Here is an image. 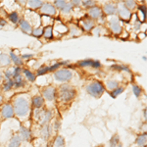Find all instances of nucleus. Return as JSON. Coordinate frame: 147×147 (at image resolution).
Returning <instances> with one entry per match:
<instances>
[{"instance_id": "1", "label": "nucleus", "mask_w": 147, "mask_h": 147, "mask_svg": "<svg viewBox=\"0 0 147 147\" xmlns=\"http://www.w3.org/2000/svg\"><path fill=\"white\" fill-rule=\"evenodd\" d=\"M14 109L15 117L19 118L21 121H25V119L30 116V100L28 95H17L12 99L11 102Z\"/></svg>"}, {"instance_id": "2", "label": "nucleus", "mask_w": 147, "mask_h": 147, "mask_svg": "<svg viewBox=\"0 0 147 147\" xmlns=\"http://www.w3.org/2000/svg\"><path fill=\"white\" fill-rule=\"evenodd\" d=\"M76 95H77L76 89L72 85L68 84L60 85L58 90H57V96H58L59 101L63 102V103H69V102L74 100Z\"/></svg>"}, {"instance_id": "3", "label": "nucleus", "mask_w": 147, "mask_h": 147, "mask_svg": "<svg viewBox=\"0 0 147 147\" xmlns=\"http://www.w3.org/2000/svg\"><path fill=\"white\" fill-rule=\"evenodd\" d=\"M53 118V114L52 111L50 110H46L44 108L41 109H34V119L36 121L37 124L40 127L44 125H47L50 123V121Z\"/></svg>"}, {"instance_id": "4", "label": "nucleus", "mask_w": 147, "mask_h": 147, "mask_svg": "<svg viewBox=\"0 0 147 147\" xmlns=\"http://www.w3.org/2000/svg\"><path fill=\"white\" fill-rule=\"evenodd\" d=\"M85 89H86V92L89 95L95 97V98H99L105 91V86H104L103 82H101L100 80H93L85 86Z\"/></svg>"}, {"instance_id": "5", "label": "nucleus", "mask_w": 147, "mask_h": 147, "mask_svg": "<svg viewBox=\"0 0 147 147\" xmlns=\"http://www.w3.org/2000/svg\"><path fill=\"white\" fill-rule=\"evenodd\" d=\"M107 26L111 32L114 34H122V24H121V20L117 16H111L107 21Z\"/></svg>"}, {"instance_id": "6", "label": "nucleus", "mask_w": 147, "mask_h": 147, "mask_svg": "<svg viewBox=\"0 0 147 147\" xmlns=\"http://www.w3.org/2000/svg\"><path fill=\"white\" fill-rule=\"evenodd\" d=\"M53 77H54V80H57V82H69V80L73 78V73H72V71H70L69 69L63 68V69H59L56 72H54Z\"/></svg>"}, {"instance_id": "7", "label": "nucleus", "mask_w": 147, "mask_h": 147, "mask_svg": "<svg viewBox=\"0 0 147 147\" xmlns=\"http://www.w3.org/2000/svg\"><path fill=\"white\" fill-rule=\"evenodd\" d=\"M14 117H15V113L11 103H5L0 107V121L13 119Z\"/></svg>"}, {"instance_id": "8", "label": "nucleus", "mask_w": 147, "mask_h": 147, "mask_svg": "<svg viewBox=\"0 0 147 147\" xmlns=\"http://www.w3.org/2000/svg\"><path fill=\"white\" fill-rule=\"evenodd\" d=\"M117 14H118V18L121 21H125V22H129L130 21V19L132 17V13L131 11H129L123 2L117 4Z\"/></svg>"}, {"instance_id": "9", "label": "nucleus", "mask_w": 147, "mask_h": 147, "mask_svg": "<svg viewBox=\"0 0 147 147\" xmlns=\"http://www.w3.org/2000/svg\"><path fill=\"white\" fill-rule=\"evenodd\" d=\"M41 93L43 99L47 101H54L57 97V90L55 87L52 86V85H48V86L44 87L42 89Z\"/></svg>"}, {"instance_id": "10", "label": "nucleus", "mask_w": 147, "mask_h": 147, "mask_svg": "<svg viewBox=\"0 0 147 147\" xmlns=\"http://www.w3.org/2000/svg\"><path fill=\"white\" fill-rule=\"evenodd\" d=\"M39 12L42 14V15H46V16H55L57 14V9L54 7V5L52 3H49V2H43L42 6L40 7Z\"/></svg>"}, {"instance_id": "11", "label": "nucleus", "mask_w": 147, "mask_h": 147, "mask_svg": "<svg viewBox=\"0 0 147 147\" xmlns=\"http://www.w3.org/2000/svg\"><path fill=\"white\" fill-rule=\"evenodd\" d=\"M95 27V22L88 17H84L80 20V28L82 32H91L92 28Z\"/></svg>"}, {"instance_id": "12", "label": "nucleus", "mask_w": 147, "mask_h": 147, "mask_svg": "<svg viewBox=\"0 0 147 147\" xmlns=\"http://www.w3.org/2000/svg\"><path fill=\"white\" fill-rule=\"evenodd\" d=\"M52 134H53V127L50 124H47L44 125H41L39 129V136L43 140H48L51 138Z\"/></svg>"}, {"instance_id": "13", "label": "nucleus", "mask_w": 147, "mask_h": 147, "mask_svg": "<svg viewBox=\"0 0 147 147\" xmlns=\"http://www.w3.org/2000/svg\"><path fill=\"white\" fill-rule=\"evenodd\" d=\"M102 14H103L102 8L98 5H95V6L91 7V8L87 9V17L90 18L91 20H93L94 22L98 20Z\"/></svg>"}, {"instance_id": "14", "label": "nucleus", "mask_w": 147, "mask_h": 147, "mask_svg": "<svg viewBox=\"0 0 147 147\" xmlns=\"http://www.w3.org/2000/svg\"><path fill=\"white\" fill-rule=\"evenodd\" d=\"M102 12L105 16H116L117 14V4L113 2L105 3L102 8Z\"/></svg>"}, {"instance_id": "15", "label": "nucleus", "mask_w": 147, "mask_h": 147, "mask_svg": "<svg viewBox=\"0 0 147 147\" xmlns=\"http://www.w3.org/2000/svg\"><path fill=\"white\" fill-rule=\"evenodd\" d=\"M18 134L20 136L22 141H30L32 137V134L30 129H28L26 125H21L20 129H19Z\"/></svg>"}, {"instance_id": "16", "label": "nucleus", "mask_w": 147, "mask_h": 147, "mask_svg": "<svg viewBox=\"0 0 147 147\" xmlns=\"http://www.w3.org/2000/svg\"><path fill=\"white\" fill-rule=\"evenodd\" d=\"M80 67H90L93 69H99L101 68V63L99 61L92 60V59H85V60L80 61L78 63Z\"/></svg>"}, {"instance_id": "17", "label": "nucleus", "mask_w": 147, "mask_h": 147, "mask_svg": "<svg viewBox=\"0 0 147 147\" xmlns=\"http://www.w3.org/2000/svg\"><path fill=\"white\" fill-rule=\"evenodd\" d=\"M30 105H32L34 109L44 108V105H45V100H44L43 97H42L41 95L34 96L32 98V100H30Z\"/></svg>"}, {"instance_id": "18", "label": "nucleus", "mask_w": 147, "mask_h": 147, "mask_svg": "<svg viewBox=\"0 0 147 147\" xmlns=\"http://www.w3.org/2000/svg\"><path fill=\"white\" fill-rule=\"evenodd\" d=\"M19 28L25 34H32V30L34 28L32 24L28 22V20H26V19H21L20 22H19Z\"/></svg>"}, {"instance_id": "19", "label": "nucleus", "mask_w": 147, "mask_h": 147, "mask_svg": "<svg viewBox=\"0 0 147 147\" xmlns=\"http://www.w3.org/2000/svg\"><path fill=\"white\" fill-rule=\"evenodd\" d=\"M21 145H22V139L18 134V132H16L11 136L10 140L7 144V147H21Z\"/></svg>"}, {"instance_id": "20", "label": "nucleus", "mask_w": 147, "mask_h": 147, "mask_svg": "<svg viewBox=\"0 0 147 147\" xmlns=\"http://www.w3.org/2000/svg\"><path fill=\"white\" fill-rule=\"evenodd\" d=\"M9 57H10V59H11V62H13L14 64H15L16 67H22V66L24 65V61L22 60L21 56H18L13 50L10 52Z\"/></svg>"}, {"instance_id": "21", "label": "nucleus", "mask_w": 147, "mask_h": 147, "mask_svg": "<svg viewBox=\"0 0 147 147\" xmlns=\"http://www.w3.org/2000/svg\"><path fill=\"white\" fill-rule=\"evenodd\" d=\"M65 138L62 136H56L53 138V140H52L50 147H65Z\"/></svg>"}, {"instance_id": "22", "label": "nucleus", "mask_w": 147, "mask_h": 147, "mask_svg": "<svg viewBox=\"0 0 147 147\" xmlns=\"http://www.w3.org/2000/svg\"><path fill=\"white\" fill-rule=\"evenodd\" d=\"M82 30L77 25H71L68 28V34H70L71 36H79L82 34Z\"/></svg>"}, {"instance_id": "23", "label": "nucleus", "mask_w": 147, "mask_h": 147, "mask_svg": "<svg viewBox=\"0 0 147 147\" xmlns=\"http://www.w3.org/2000/svg\"><path fill=\"white\" fill-rule=\"evenodd\" d=\"M136 143L139 147H145L146 146V143H147V134H146V131H144L143 134H138V136H137Z\"/></svg>"}, {"instance_id": "24", "label": "nucleus", "mask_w": 147, "mask_h": 147, "mask_svg": "<svg viewBox=\"0 0 147 147\" xmlns=\"http://www.w3.org/2000/svg\"><path fill=\"white\" fill-rule=\"evenodd\" d=\"M11 59L8 54L0 53V67H8L11 65Z\"/></svg>"}, {"instance_id": "25", "label": "nucleus", "mask_w": 147, "mask_h": 147, "mask_svg": "<svg viewBox=\"0 0 147 147\" xmlns=\"http://www.w3.org/2000/svg\"><path fill=\"white\" fill-rule=\"evenodd\" d=\"M26 4L30 9L36 10V9H40V7L43 4V1H41V0H28Z\"/></svg>"}, {"instance_id": "26", "label": "nucleus", "mask_w": 147, "mask_h": 147, "mask_svg": "<svg viewBox=\"0 0 147 147\" xmlns=\"http://www.w3.org/2000/svg\"><path fill=\"white\" fill-rule=\"evenodd\" d=\"M137 13L136 14H139L140 13V16H138L137 17V19H138L139 21H140L141 23L145 22L146 20V6L145 5H139L138 7H137Z\"/></svg>"}, {"instance_id": "27", "label": "nucleus", "mask_w": 147, "mask_h": 147, "mask_svg": "<svg viewBox=\"0 0 147 147\" xmlns=\"http://www.w3.org/2000/svg\"><path fill=\"white\" fill-rule=\"evenodd\" d=\"M23 75L26 77V79H27L28 82H34L35 80H36V76L34 75V73L32 72V71H30L28 69H24L22 71Z\"/></svg>"}, {"instance_id": "28", "label": "nucleus", "mask_w": 147, "mask_h": 147, "mask_svg": "<svg viewBox=\"0 0 147 147\" xmlns=\"http://www.w3.org/2000/svg\"><path fill=\"white\" fill-rule=\"evenodd\" d=\"M104 86H105V89H107V90L111 92L119 86V82L115 80H109L106 82V84L104 85Z\"/></svg>"}, {"instance_id": "29", "label": "nucleus", "mask_w": 147, "mask_h": 147, "mask_svg": "<svg viewBox=\"0 0 147 147\" xmlns=\"http://www.w3.org/2000/svg\"><path fill=\"white\" fill-rule=\"evenodd\" d=\"M12 80H13V82H14V86L17 87V88H21V87H24L26 85V82H25V80L23 79L22 75L17 76V77Z\"/></svg>"}, {"instance_id": "30", "label": "nucleus", "mask_w": 147, "mask_h": 147, "mask_svg": "<svg viewBox=\"0 0 147 147\" xmlns=\"http://www.w3.org/2000/svg\"><path fill=\"white\" fill-rule=\"evenodd\" d=\"M42 36L45 39H52L53 38V27L48 26V27L43 28V34Z\"/></svg>"}, {"instance_id": "31", "label": "nucleus", "mask_w": 147, "mask_h": 147, "mask_svg": "<svg viewBox=\"0 0 147 147\" xmlns=\"http://www.w3.org/2000/svg\"><path fill=\"white\" fill-rule=\"evenodd\" d=\"M8 19H9V21H10L11 23H13V24H19V22H20V15H19V13L18 12H16V11H14V12H11L10 14H8Z\"/></svg>"}, {"instance_id": "32", "label": "nucleus", "mask_w": 147, "mask_h": 147, "mask_svg": "<svg viewBox=\"0 0 147 147\" xmlns=\"http://www.w3.org/2000/svg\"><path fill=\"white\" fill-rule=\"evenodd\" d=\"M14 87V82L13 80H5L3 82V86H2V90L4 92L10 91Z\"/></svg>"}, {"instance_id": "33", "label": "nucleus", "mask_w": 147, "mask_h": 147, "mask_svg": "<svg viewBox=\"0 0 147 147\" xmlns=\"http://www.w3.org/2000/svg\"><path fill=\"white\" fill-rule=\"evenodd\" d=\"M69 63V61H62V62H57L53 65H51L50 67H48V72H56L57 70H59V68L63 65H67Z\"/></svg>"}, {"instance_id": "34", "label": "nucleus", "mask_w": 147, "mask_h": 147, "mask_svg": "<svg viewBox=\"0 0 147 147\" xmlns=\"http://www.w3.org/2000/svg\"><path fill=\"white\" fill-rule=\"evenodd\" d=\"M73 5L70 3V2H67V4L65 5V7H64L63 9H61L60 12H61V14L64 16H67V15H70L71 13H72V11H73Z\"/></svg>"}, {"instance_id": "35", "label": "nucleus", "mask_w": 147, "mask_h": 147, "mask_svg": "<svg viewBox=\"0 0 147 147\" xmlns=\"http://www.w3.org/2000/svg\"><path fill=\"white\" fill-rule=\"evenodd\" d=\"M32 35H34V37H41L42 34H43V27H37V28H32Z\"/></svg>"}, {"instance_id": "36", "label": "nucleus", "mask_w": 147, "mask_h": 147, "mask_svg": "<svg viewBox=\"0 0 147 147\" xmlns=\"http://www.w3.org/2000/svg\"><path fill=\"white\" fill-rule=\"evenodd\" d=\"M125 90V87L124 86H118L116 89H114L113 91L110 92V95L112 98H117L118 96L120 95V94H122L123 92Z\"/></svg>"}, {"instance_id": "37", "label": "nucleus", "mask_w": 147, "mask_h": 147, "mask_svg": "<svg viewBox=\"0 0 147 147\" xmlns=\"http://www.w3.org/2000/svg\"><path fill=\"white\" fill-rule=\"evenodd\" d=\"M123 3H124V5L127 7L129 11H132L134 9H136V7L137 6L136 2L134 1V0H127V1H124Z\"/></svg>"}, {"instance_id": "38", "label": "nucleus", "mask_w": 147, "mask_h": 147, "mask_svg": "<svg viewBox=\"0 0 147 147\" xmlns=\"http://www.w3.org/2000/svg\"><path fill=\"white\" fill-rule=\"evenodd\" d=\"M119 143H121L120 136H118V134L112 136V137H111V139H110V147H117Z\"/></svg>"}, {"instance_id": "39", "label": "nucleus", "mask_w": 147, "mask_h": 147, "mask_svg": "<svg viewBox=\"0 0 147 147\" xmlns=\"http://www.w3.org/2000/svg\"><path fill=\"white\" fill-rule=\"evenodd\" d=\"M54 3H52L54 5L56 9H59V10H61V9H63L65 5L67 4V1H65V0H55V1H53Z\"/></svg>"}, {"instance_id": "40", "label": "nucleus", "mask_w": 147, "mask_h": 147, "mask_svg": "<svg viewBox=\"0 0 147 147\" xmlns=\"http://www.w3.org/2000/svg\"><path fill=\"white\" fill-rule=\"evenodd\" d=\"M82 5L84 6V8L89 9V8H91V7L96 5V1H94V0H82Z\"/></svg>"}, {"instance_id": "41", "label": "nucleus", "mask_w": 147, "mask_h": 147, "mask_svg": "<svg viewBox=\"0 0 147 147\" xmlns=\"http://www.w3.org/2000/svg\"><path fill=\"white\" fill-rule=\"evenodd\" d=\"M103 27L102 26H95L93 28H92V30H91V34H93V35H101L102 34H103Z\"/></svg>"}, {"instance_id": "42", "label": "nucleus", "mask_w": 147, "mask_h": 147, "mask_svg": "<svg viewBox=\"0 0 147 147\" xmlns=\"http://www.w3.org/2000/svg\"><path fill=\"white\" fill-rule=\"evenodd\" d=\"M111 69H115V70H118V71H125V72L130 73L129 68L125 65H113V66H111Z\"/></svg>"}, {"instance_id": "43", "label": "nucleus", "mask_w": 147, "mask_h": 147, "mask_svg": "<svg viewBox=\"0 0 147 147\" xmlns=\"http://www.w3.org/2000/svg\"><path fill=\"white\" fill-rule=\"evenodd\" d=\"M48 73V66H42V67H40L38 70H37L36 72V75L37 77H39V76H44L46 75V74Z\"/></svg>"}, {"instance_id": "44", "label": "nucleus", "mask_w": 147, "mask_h": 147, "mask_svg": "<svg viewBox=\"0 0 147 147\" xmlns=\"http://www.w3.org/2000/svg\"><path fill=\"white\" fill-rule=\"evenodd\" d=\"M132 92H134V94L136 95V97H139L142 93V89L140 86H138V85L134 84L132 85Z\"/></svg>"}, {"instance_id": "45", "label": "nucleus", "mask_w": 147, "mask_h": 147, "mask_svg": "<svg viewBox=\"0 0 147 147\" xmlns=\"http://www.w3.org/2000/svg\"><path fill=\"white\" fill-rule=\"evenodd\" d=\"M4 78H5V80H12V78H13V68L7 69L4 72Z\"/></svg>"}, {"instance_id": "46", "label": "nucleus", "mask_w": 147, "mask_h": 147, "mask_svg": "<svg viewBox=\"0 0 147 147\" xmlns=\"http://www.w3.org/2000/svg\"><path fill=\"white\" fill-rule=\"evenodd\" d=\"M22 71H23L22 67H14L13 68V78H12V79L16 78L17 76L22 75Z\"/></svg>"}, {"instance_id": "47", "label": "nucleus", "mask_w": 147, "mask_h": 147, "mask_svg": "<svg viewBox=\"0 0 147 147\" xmlns=\"http://www.w3.org/2000/svg\"><path fill=\"white\" fill-rule=\"evenodd\" d=\"M106 21H107V18H106V16L104 15V14H102V15L100 16V17H99V19L96 21V22L99 24V26H103L104 24L106 23Z\"/></svg>"}, {"instance_id": "48", "label": "nucleus", "mask_w": 147, "mask_h": 147, "mask_svg": "<svg viewBox=\"0 0 147 147\" xmlns=\"http://www.w3.org/2000/svg\"><path fill=\"white\" fill-rule=\"evenodd\" d=\"M142 24H143V23H141L140 21H139L138 19H137V17H136V22L134 23V28L136 30H138L139 28H141Z\"/></svg>"}, {"instance_id": "49", "label": "nucleus", "mask_w": 147, "mask_h": 147, "mask_svg": "<svg viewBox=\"0 0 147 147\" xmlns=\"http://www.w3.org/2000/svg\"><path fill=\"white\" fill-rule=\"evenodd\" d=\"M52 127H53V130H55V131H58V130L60 129V127H61V121L60 120H56Z\"/></svg>"}, {"instance_id": "50", "label": "nucleus", "mask_w": 147, "mask_h": 147, "mask_svg": "<svg viewBox=\"0 0 147 147\" xmlns=\"http://www.w3.org/2000/svg\"><path fill=\"white\" fill-rule=\"evenodd\" d=\"M70 3L72 4L73 7H79L82 5V1L80 0H72Z\"/></svg>"}, {"instance_id": "51", "label": "nucleus", "mask_w": 147, "mask_h": 147, "mask_svg": "<svg viewBox=\"0 0 147 147\" xmlns=\"http://www.w3.org/2000/svg\"><path fill=\"white\" fill-rule=\"evenodd\" d=\"M34 55L32 54H23L22 56H21V58H22V60H30V59H32Z\"/></svg>"}, {"instance_id": "52", "label": "nucleus", "mask_w": 147, "mask_h": 147, "mask_svg": "<svg viewBox=\"0 0 147 147\" xmlns=\"http://www.w3.org/2000/svg\"><path fill=\"white\" fill-rule=\"evenodd\" d=\"M6 25H7V21L5 20V19L0 18V28L4 27V26H6Z\"/></svg>"}, {"instance_id": "53", "label": "nucleus", "mask_w": 147, "mask_h": 147, "mask_svg": "<svg viewBox=\"0 0 147 147\" xmlns=\"http://www.w3.org/2000/svg\"><path fill=\"white\" fill-rule=\"evenodd\" d=\"M143 116H144V120L146 121V119H147V111H146V108H144V110H143Z\"/></svg>"}, {"instance_id": "54", "label": "nucleus", "mask_w": 147, "mask_h": 147, "mask_svg": "<svg viewBox=\"0 0 147 147\" xmlns=\"http://www.w3.org/2000/svg\"><path fill=\"white\" fill-rule=\"evenodd\" d=\"M2 80H3V75H2V72L0 71V82H2Z\"/></svg>"}, {"instance_id": "55", "label": "nucleus", "mask_w": 147, "mask_h": 147, "mask_svg": "<svg viewBox=\"0 0 147 147\" xmlns=\"http://www.w3.org/2000/svg\"><path fill=\"white\" fill-rule=\"evenodd\" d=\"M36 147H47V146H44V145H42V144H40V145L36 146Z\"/></svg>"}, {"instance_id": "56", "label": "nucleus", "mask_w": 147, "mask_h": 147, "mask_svg": "<svg viewBox=\"0 0 147 147\" xmlns=\"http://www.w3.org/2000/svg\"><path fill=\"white\" fill-rule=\"evenodd\" d=\"M117 147H123L122 143H119V144H118V146H117Z\"/></svg>"}, {"instance_id": "57", "label": "nucleus", "mask_w": 147, "mask_h": 147, "mask_svg": "<svg viewBox=\"0 0 147 147\" xmlns=\"http://www.w3.org/2000/svg\"><path fill=\"white\" fill-rule=\"evenodd\" d=\"M142 59H143L144 61H146V56H143V57H142Z\"/></svg>"}, {"instance_id": "58", "label": "nucleus", "mask_w": 147, "mask_h": 147, "mask_svg": "<svg viewBox=\"0 0 147 147\" xmlns=\"http://www.w3.org/2000/svg\"><path fill=\"white\" fill-rule=\"evenodd\" d=\"M1 101H2V97H0V103H1Z\"/></svg>"}, {"instance_id": "59", "label": "nucleus", "mask_w": 147, "mask_h": 147, "mask_svg": "<svg viewBox=\"0 0 147 147\" xmlns=\"http://www.w3.org/2000/svg\"><path fill=\"white\" fill-rule=\"evenodd\" d=\"M98 147H105V146H103V145H100V146H98Z\"/></svg>"}, {"instance_id": "60", "label": "nucleus", "mask_w": 147, "mask_h": 147, "mask_svg": "<svg viewBox=\"0 0 147 147\" xmlns=\"http://www.w3.org/2000/svg\"><path fill=\"white\" fill-rule=\"evenodd\" d=\"M0 147H2V146H0Z\"/></svg>"}]
</instances>
